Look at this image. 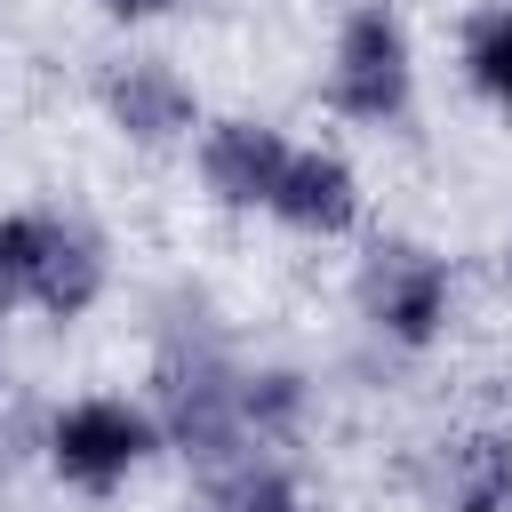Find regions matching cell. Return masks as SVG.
I'll return each instance as SVG.
<instances>
[{"label": "cell", "instance_id": "obj_1", "mask_svg": "<svg viewBox=\"0 0 512 512\" xmlns=\"http://www.w3.org/2000/svg\"><path fill=\"white\" fill-rule=\"evenodd\" d=\"M336 104L352 120H392L408 104V40L392 8H352L336 40Z\"/></svg>", "mask_w": 512, "mask_h": 512}, {"label": "cell", "instance_id": "obj_2", "mask_svg": "<svg viewBox=\"0 0 512 512\" xmlns=\"http://www.w3.org/2000/svg\"><path fill=\"white\" fill-rule=\"evenodd\" d=\"M144 448H152V432L120 400H80V408L56 416V472L80 480V488H112Z\"/></svg>", "mask_w": 512, "mask_h": 512}, {"label": "cell", "instance_id": "obj_3", "mask_svg": "<svg viewBox=\"0 0 512 512\" xmlns=\"http://www.w3.org/2000/svg\"><path fill=\"white\" fill-rule=\"evenodd\" d=\"M368 312H376L384 336L424 344L448 320V264L424 256V248H376V264H368Z\"/></svg>", "mask_w": 512, "mask_h": 512}, {"label": "cell", "instance_id": "obj_4", "mask_svg": "<svg viewBox=\"0 0 512 512\" xmlns=\"http://www.w3.org/2000/svg\"><path fill=\"white\" fill-rule=\"evenodd\" d=\"M200 168H208V192H216V200H232V208H272V192H280V176H288V144H280L272 128H256V120H224V128L208 136Z\"/></svg>", "mask_w": 512, "mask_h": 512}, {"label": "cell", "instance_id": "obj_5", "mask_svg": "<svg viewBox=\"0 0 512 512\" xmlns=\"http://www.w3.org/2000/svg\"><path fill=\"white\" fill-rule=\"evenodd\" d=\"M272 208L296 224V232H344L360 192H352V168L336 152H288V176L272 192Z\"/></svg>", "mask_w": 512, "mask_h": 512}, {"label": "cell", "instance_id": "obj_6", "mask_svg": "<svg viewBox=\"0 0 512 512\" xmlns=\"http://www.w3.org/2000/svg\"><path fill=\"white\" fill-rule=\"evenodd\" d=\"M104 104H112V120H120L128 136H144V144H160V136H176V128L192 120L184 80H176V72H160V64H128V72L104 88Z\"/></svg>", "mask_w": 512, "mask_h": 512}, {"label": "cell", "instance_id": "obj_7", "mask_svg": "<svg viewBox=\"0 0 512 512\" xmlns=\"http://www.w3.org/2000/svg\"><path fill=\"white\" fill-rule=\"evenodd\" d=\"M96 280H104L96 240L72 232V224H48V248H40V272H32V304H48L56 320H72V312H88Z\"/></svg>", "mask_w": 512, "mask_h": 512}, {"label": "cell", "instance_id": "obj_8", "mask_svg": "<svg viewBox=\"0 0 512 512\" xmlns=\"http://www.w3.org/2000/svg\"><path fill=\"white\" fill-rule=\"evenodd\" d=\"M464 64H472V80L512 112V8H488L480 24H472V40H464Z\"/></svg>", "mask_w": 512, "mask_h": 512}, {"label": "cell", "instance_id": "obj_9", "mask_svg": "<svg viewBox=\"0 0 512 512\" xmlns=\"http://www.w3.org/2000/svg\"><path fill=\"white\" fill-rule=\"evenodd\" d=\"M40 248H48V224H40V216H0V312H8L16 296H32Z\"/></svg>", "mask_w": 512, "mask_h": 512}, {"label": "cell", "instance_id": "obj_10", "mask_svg": "<svg viewBox=\"0 0 512 512\" xmlns=\"http://www.w3.org/2000/svg\"><path fill=\"white\" fill-rule=\"evenodd\" d=\"M512 496V448L504 440H480L472 448V472H464V488H456V512H496Z\"/></svg>", "mask_w": 512, "mask_h": 512}, {"label": "cell", "instance_id": "obj_11", "mask_svg": "<svg viewBox=\"0 0 512 512\" xmlns=\"http://www.w3.org/2000/svg\"><path fill=\"white\" fill-rule=\"evenodd\" d=\"M112 16H160V8H184V0H104Z\"/></svg>", "mask_w": 512, "mask_h": 512}, {"label": "cell", "instance_id": "obj_12", "mask_svg": "<svg viewBox=\"0 0 512 512\" xmlns=\"http://www.w3.org/2000/svg\"><path fill=\"white\" fill-rule=\"evenodd\" d=\"M272 512H280V504H272Z\"/></svg>", "mask_w": 512, "mask_h": 512}]
</instances>
